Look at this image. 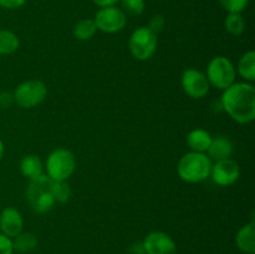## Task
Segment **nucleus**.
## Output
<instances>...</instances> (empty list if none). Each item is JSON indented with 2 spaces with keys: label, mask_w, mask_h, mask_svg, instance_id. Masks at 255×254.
<instances>
[{
  "label": "nucleus",
  "mask_w": 255,
  "mask_h": 254,
  "mask_svg": "<svg viewBox=\"0 0 255 254\" xmlns=\"http://www.w3.org/2000/svg\"><path fill=\"white\" fill-rule=\"evenodd\" d=\"M97 26L95 24L94 19H82L75 24L72 29V35L75 39L80 41H86V40L92 39L96 35Z\"/></svg>",
  "instance_id": "nucleus-17"
},
{
  "label": "nucleus",
  "mask_w": 255,
  "mask_h": 254,
  "mask_svg": "<svg viewBox=\"0 0 255 254\" xmlns=\"http://www.w3.org/2000/svg\"><path fill=\"white\" fill-rule=\"evenodd\" d=\"M212 159L206 153L188 152L183 154L177 164V173L187 183H201L211 174Z\"/></svg>",
  "instance_id": "nucleus-2"
},
{
  "label": "nucleus",
  "mask_w": 255,
  "mask_h": 254,
  "mask_svg": "<svg viewBox=\"0 0 255 254\" xmlns=\"http://www.w3.org/2000/svg\"><path fill=\"white\" fill-rule=\"evenodd\" d=\"M224 27L233 36H239L246 30V20L242 12H228L224 20Z\"/></svg>",
  "instance_id": "nucleus-21"
},
{
  "label": "nucleus",
  "mask_w": 255,
  "mask_h": 254,
  "mask_svg": "<svg viewBox=\"0 0 255 254\" xmlns=\"http://www.w3.org/2000/svg\"><path fill=\"white\" fill-rule=\"evenodd\" d=\"M121 2L122 10H124L125 14L129 15H141L144 11V7H146V2L144 0H120Z\"/></svg>",
  "instance_id": "nucleus-23"
},
{
  "label": "nucleus",
  "mask_w": 255,
  "mask_h": 254,
  "mask_svg": "<svg viewBox=\"0 0 255 254\" xmlns=\"http://www.w3.org/2000/svg\"><path fill=\"white\" fill-rule=\"evenodd\" d=\"M12 241L9 237L0 234V254H12Z\"/></svg>",
  "instance_id": "nucleus-26"
},
{
  "label": "nucleus",
  "mask_w": 255,
  "mask_h": 254,
  "mask_svg": "<svg viewBox=\"0 0 255 254\" xmlns=\"http://www.w3.org/2000/svg\"><path fill=\"white\" fill-rule=\"evenodd\" d=\"M228 12H242L248 6L249 0H218Z\"/></svg>",
  "instance_id": "nucleus-24"
},
{
  "label": "nucleus",
  "mask_w": 255,
  "mask_h": 254,
  "mask_svg": "<svg viewBox=\"0 0 255 254\" xmlns=\"http://www.w3.org/2000/svg\"><path fill=\"white\" fill-rule=\"evenodd\" d=\"M51 186L52 179H50L45 173L30 181L26 197L30 207L35 213H46V212L51 211L54 204L56 203L54 196H52Z\"/></svg>",
  "instance_id": "nucleus-3"
},
{
  "label": "nucleus",
  "mask_w": 255,
  "mask_h": 254,
  "mask_svg": "<svg viewBox=\"0 0 255 254\" xmlns=\"http://www.w3.org/2000/svg\"><path fill=\"white\" fill-rule=\"evenodd\" d=\"M146 254H177L173 239L163 232H151L142 243Z\"/></svg>",
  "instance_id": "nucleus-11"
},
{
  "label": "nucleus",
  "mask_w": 255,
  "mask_h": 254,
  "mask_svg": "<svg viewBox=\"0 0 255 254\" xmlns=\"http://www.w3.org/2000/svg\"><path fill=\"white\" fill-rule=\"evenodd\" d=\"M206 76L211 86L218 90H226L236 82L237 71L228 57L216 56L209 61Z\"/></svg>",
  "instance_id": "nucleus-5"
},
{
  "label": "nucleus",
  "mask_w": 255,
  "mask_h": 254,
  "mask_svg": "<svg viewBox=\"0 0 255 254\" xmlns=\"http://www.w3.org/2000/svg\"><path fill=\"white\" fill-rule=\"evenodd\" d=\"M26 0H0V6L7 10H16L24 6Z\"/></svg>",
  "instance_id": "nucleus-27"
},
{
  "label": "nucleus",
  "mask_w": 255,
  "mask_h": 254,
  "mask_svg": "<svg viewBox=\"0 0 255 254\" xmlns=\"http://www.w3.org/2000/svg\"><path fill=\"white\" fill-rule=\"evenodd\" d=\"M241 176L238 163L232 158L221 159L212 163L211 174L213 182L221 187H228L236 183Z\"/></svg>",
  "instance_id": "nucleus-10"
},
{
  "label": "nucleus",
  "mask_w": 255,
  "mask_h": 254,
  "mask_svg": "<svg viewBox=\"0 0 255 254\" xmlns=\"http://www.w3.org/2000/svg\"><path fill=\"white\" fill-rule=\"evenodd\" d=\"M94 20L97 30L106 32V34H116V32L121 31L126 26L127 22V17L124 10L121 7H117L116 5L100 7Z\"/></svg>",
  "instance_id": "nucleus-8"
},
{
  "label": "nucleus",
  "mask_w": 255,
  "mask_h": 254,
  "mask_svg": "<svg viewBox=\"0 0 255 254\" xmlns=\"http://www.w3.org/2000/svg\"><path fill=\"white\" fill-rule=\"evenodd\" d=\"M47 95V87L41 80H26L16 86L14 94V102L21 109H34L39 106Z\"/></svg>",
  "instance_id": "nucleus-7"
},
{
  "label": "nucleus",
  "mask_w": 255,
  "mask_h": 254,
  "mask_svg": "<svg viewBox=\"0 0 255 254\" xmlns=\"http://www.w3.org/2000/svg\"><path fill=\"white\" fill-rule=\"evenodd\" d=\"M208 154L207 156L214 161H221V159L231 158L234 152L233 142L228 137L219 136L216 138H212L211 144L208 148Z\"/></svg>",
  "instance_id": "nucleus-13"
},
{
  "label": "nucleus",
  "mask_w": 255,
  "mask_h": 254,
  "mask_svg": "<svg viewBox=\"0 0 255 254\" xmlns=\"http://www.w3.org/2000/svg\"><path fill=\"white\" fill-rule=\"evenodd\" d=\"M238 74L246 81L253 82L255 80V52L253 50L246 52L238 61Z\"/></svg>",
  "instance_id": "nucleus-18"
},
{
  "label": "nucleus",
  "mask_w": 255,
  "mask_h": 254,
  "mask_svg": "<svg viewBox=\"0 0 255 254\" xmlns=\"http://www.w3.org/2000/svg\"><path fill=\"white\" fill-rule=\"evenodd\" d=\"M182 89L184 94L191 99L199 100L209 92L211 85L206 74L197 69H186L182 74L181 79Z\"/></svg>",
  "instance_id": "nucleus-9"
},
{
  "label": "nucleus",
  "mask_w": 255,
  "mask_h": 254,
  "mask_svg": "<svg viewBox=\"0 0 255 254\" xmlns=\"http://www.w3.org/2000/svg\"><path fill=\"white\" fill-rule=\"evenodd\" d=\"M222 107L236 122L251 124L255 119V89L248 82H234L221 97Z\"/></svg>",
  "instance_id": "nucleus-1"
},
{
  "label": "nucleus",
  "mask_w": 255,
  "mask_h": 254,
  "mask_svg": "<svg viewBox=\"0 0 255 254\" xmlns=\"http://www.w3.org/2000/svg\"><path fill=\"white\" fill-rule=\"evenodd\" d=\"M4 151H5L4 143H2V141H1V139H0V161H1L2 156H4Z\"/></svg>",
  "instance_id": "nucleus-30"
},
{
  "label": "nucleus",
  "mask_w": 255,
  "mask_h": 254,
  "mask_svg": "<svg viewBox=\"0 0 255 254\" xmlns=\"http://www.w3.org/2000/svg\"><path fill=\"white\" fill-rule=\"evenodd\" d=\"M37 238L30 232H21L12 241V249L17 253H27L36 248Z\"/></svg>",
  "instance_id": "nucleus-19"
},
{
  "label": "nucleus",
  "mask_w": 255,
  "mask_h": 254,
  "mask_svg": "<svg viewBox=\"0 0 255 254\" xmlns=\"http://www.w3.org/2000/svg\"><path fill=\"white\" fill-rule=\"evenodd\" d=\"M24 228V218L15 207H6L0 214V229L9 238H15Z\"/></svg>",
  "instance_id": "nucleus-12"
},
{
  "label": "nucleus",
  "mask_w": 255,
  "mask_h": 254,
  "mask_svg": "<svg viewBox=\"0 0 255 254\" xmlns=\"http://www.w3.org/2000/svg\"><path fill=\"white\" fill-rule=\"evenodd\" d=\"M46 176L52 181H67L76 169V158L67 148H56L47 156Z\"/></svg>",
  "instance_id": "nucleus-4"
},
{
  "label": "nucleus",
  "mask_w": 255,
  "mask_h": 254,
  "mask_svg": "<svg viewBox=\"0 0 255 254\" xmlns=\"http://www.w3.org/2000/svg\"><path fill=\"white\" fill-rule=\"evenodd\" d=\"M20 172L29 181L44 174V164L36 154H26L20 161Z\"/></svg>",
  "instance_id": "nucleus-16"
},
{
  "label": "nucleus",
  "mask_w": 255,
  "mask_h": 254,
  "mask_svg": "<svg viewBox=\"0 0 255 254\" xmlns=\"http://www.w3.org/2000/svg\"><path fill=\"white\" fill-rule=\"evenodd\" d=\"M12 102H14V96H12V94L6 91L0 92V110L9 109L12 105Z\"/></svg>",
  "instance_id": "nucleus-28"
},
{
  "label": "nucleus",
  "mask_w": 255,
  "mask_h": 254,
  "mask_svg": "<svg viewBox=\"0 0 255 254\" xmlns=\"http://www.w3.org/2000/svg\"><path fill=\"white\" fill-rule=\"evenodd\" d=\"M164 24H166V19L162 14H156L149 19L148 21V29H151L154 34H159L163 30Z\"/></svg>",
  "instance_id": "nucleus-25"
},
{
  "label": "nucleus",
  "mask_w": 255,
  "mask_h": 254,
  "mask_svg": "<svg viewBox=\"0 0 255 254\" xmlns=\"http://www.w3.org/2000/svg\"><path fill=\"white\" fill-rule=\"evenodd\" d=\"M158 37L147 26H139L129 36L128 47L132 56L139 61H146L154 55Z\"/></svg>",
  "instance_id": "nucleus-6"
},
{
  "label": "nucleus",
  "mask_w": 255,
  "mask_h": 254,
  "mask_svg": "<svg viewBox=\"0 0 255 254\" xmlns=\"http://www.w3.org/2000/svg\"><path fill=\"white\" fill-rule=\"evenodd\" d=\"M213 137L203 128H194L187 136V144L192 152L206 153Z\"/></svg>",
  "instance_id": "nucleus-15"
},
{
  "label": "nucleus",
  "mask_w": 255,
  "mask_h": 254,
  "mask_svg": "<svg viewBox=\"0 0 255 254\" xmlns=\"http://www.w3.org/2000/svg\"><path fill=\"white\" fill-rule=\"evenodd\" d=\"M97 6L100 7H106V6H112V5H116L120 0H92Z\"/></svg>",
  "instance_id": "nucleus-29"
},
{
  "label": "nucleus",
  "mask_w": 255,
  "mask_h": 254,
  "mask_svg": "<svg viewBox=\"0 0 255 254\" xmlns=\"http://www.w3.org/2000/svg\"><path fill=\"white\" fill-rule=\"evenodd\" d=\"M20 46V40L15 32L10 30H0V55L14 54Z\"/></svg>",
  "instance_id": "nucleus-20"
},
{
  "label": "nucleus",
  "mask_w": 255,
  "mask_h": 254,
  "mask_svg": "<svg viewBox=\"0 0 255 254\" xmlns=\"http://www.w3.org/2000/svg\"><path fill=\"white\" fill-rule=\"evenodd\" d=\"M51 192L57 203H66L71 197V188L66 181H52Z\"/></svg>",
  "instance_id": "nucleus-22"
},
{
  "label": "nucleus",
  "mask_w": 255,
  "mask_h": 254,
  "mask_svg": "<svg viewBox=\"0 0 255 254\" xmlns=\"http://www.w3.org/2000/svg\"><path fill=\"white\" fill-rule=\"evenodd\" d=\"M236 243L244 253H255V222L253 219L239 229L236 236Z\"/></svg>",
  "instance_id": "nucleus-14"
}]
</instances>
